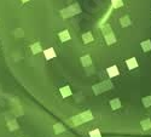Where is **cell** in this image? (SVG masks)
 <instances>
[{"label": "cell", "instance_id": "3", "mask_svg": "<svg viewBox=\"0 0 151 137\" xmlns=\"http://www.w3.org/2000/svg\"><path fill=\"white\" fill-rule=\"evenodd\" d=\"M108 73H109V75H110V77H114V75H117L119 74V69H117V67H110L108 69Z\"/></svg>", "mask_w": 151, "mask_h": 137}, {"label": "cell", "instance_id": "6", "mask_svg": "<svg viewBox=\"0 0 151 137\" xmlns=\"http://www.w3.org/2000/svg\"><path fill=\"white\" fill-rule=\"evenodd\" d=\"M54 131L56 132H60V131H64V127L62 124H56L54 125Z\"/></svg>", "mask_w": 151, "mask_h": 137}, {"label": "cell", "instance_id": "5", "mask_svg": "<svg viewBox=\"0 0 151 137\" xmlns=\"http://www.w3.org/2000/svg\"><path fill=\"white\" fill-rule=\"evenodd\" d=\"M90 136H91V137H102L99 130H93V131H91V132H90Z\"/></svg>", "mask_w": 151, "mask_h": 137}, {"label": "cell", "instance_id": "7", "mask_svg": "<svg viewBox=\"0 0 151 137\" xmlns=\"http://www.w3.org/2000/svg\"><path fill=\"white\" fill-rule=\"evenodd\" d=\"M45 55H46V58H47V60H50L51 57L54 56V52H53L52 50H47V51H45Z\"/></svg>", "mask_w": 151, "mask_h": 137}, {"label": "cell", "instance_id": "4", "mask_svg": "<svg viewBox=\"0 0 151 137\" xmlns=\"http://www.w3.org/2000/svg\"><path fill=\"white\" fill-rule=\"evenodd\" d=\"M127 64H128V67H129V69H133V68H135L137 66V61H135V58H132V60H129V61H127Z\"/></svg>", "mask_w": 151, "mask_h": 137}, {"label": "cell", "instance_id": "2", "mask_svg": "<svg viewBox=\"0 0 151 137\" xmlns=\"http://www.w3.org/2000/svg\"><path fill=\"white\" fill-rule=\"evenodd\" d=\"M60 95H62V97L63 98H67V97H69V96L71 95V90H70V87L69 86H64V87H62L60 90H59Z\"/></svg>", "mask_w": 151, "mask_h": 137}, {"label": "cell", "instance_id": "1", "mask_svg": "<svg viewBox=\"0 0 151 137\" xmlns=\"http://www.w3.org/2000/svg\"><path fill=\"white\" fill-rule=\"evenodd\" d=\"M87 114V112L86 113H82V114H80V115H76L75 118L73 119V122L74 124H80V122H82V121H86V120H91L92 119V116H87L86 118V115Z\"/></svg>", "mask_w": 151, "mask_h": 137}]
</instances>
